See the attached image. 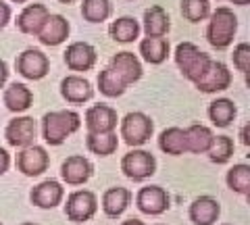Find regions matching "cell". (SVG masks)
Segmentation results:
<instances>
[{"instance_id": "6da1fadb", "label": "cell", "mask_w": 250, "mask_h": 225, "mask_svg": "<svg viewBox=\"0 0 250 225\" xmlns=\"http://www.w3.org/2000/svg\"><path fill=\"white\" fill-rule=\"evenodd\" d=\"M82 127V117L80 113L71 111V108H62V111H50L46 113L40 121V131L46 144L50 146H61L65 144L69 136Z\"/></svg>"}, {"instance_id": "7a4b0ae2", "label": "cell", "mask_w": 250, "mask_h": 225, "mask_svg": "<svg viewBox=\"0 0 250 225\" xmlns=\"http://www.w3.org/2000/svg\"><path fill=\"white\" fill-rule=\"evenodd\" d=\"M238 32V17L229 6H217L208 15L207 25V42L217 50H225L233 44Z\"/></svg>"}, {"instance_id": "3957f363", "label": "cell", "mask_w": 250, "mask_h": 225, "mask_svg": "<svg viewBox=\"0 0 250 225\" xmlns=\"http://www.w3.org/2000/svg\"><path fill=\"white\" fill-rule=\"evenodd\" d=\"M119 125H121L123 142L127 146H131V148H136V146H144L154 134V121L148 117L146 113H140V111L127 113L119 121Z\"/></svg>"}, {"instance_id": "277c9868", "label": "cell", "mask_w": 250, "mask_h": 225, "mask_svg": "<svg viewBox=\"0 0 250 225\" xmlns=\"http://www.w3.org/2000/svg\"><path fill=\"white\" fill-rule=\"evenodd\" d=\"M121 171L131 182H146L156 173V157L152 152L134 148L121 159Z\"/></svg>"}, {"instance_id": "5b68a950", "label": "cell", "mask_w": 250, "mask_h": 225, "mask_svg": "<svg viewBox=\"0 0 250 225\" xmlns=\"http://www.w3.org/2000/svg\"><path fill=\"white\" fill-rule=\"evenodd\" d=\"M98 213V196L90 190H75L67 196L65 217L71 223H85Z\"/></svg>"}, {"instance_id": "8992f818", "label": "cell", "mask_w": 250, "mask_h": 225, "mask_svg": "<svg viewBox=\"0 0 250 225\" xmlns=\"http://www.w3.org/2000/svg\"><path fill=\"white\" fill-rule=\"evenodd\" d=\"M15 71L29 82L44 80L50 71V59L42 50L27 48L21 54H17V59H15Z\"/></svg>"}, {"instance_id": "52a82bcc", "label": "cell", "mask_w": 250, "mask_h": 225, "mask_svg": "<svg viewBox=\"0 0 250 225\" xmlns=\"http://www.w3.org/2000/svg\"><path fill=\"white\" fill-rule=\"evenodd\" d=\"M17 171L23 173L25 177H40L42 173L48 171L50 167V154L44 146H36L31 144L27 148H21L15 159Z\"/></svg>"}, {"instance_id": "ba28073f", "label": "cell", "mask_w": 250, "mask_h": 225, "mask_svg": "<svg viewBox=\"0 0 250 225\" xmlns=\"http://www.w3.org/2000/svg\"><path fill=\"white\" fill-rule=\"evenodd\" d=\"M38 136V121L27 115L21 117H13L4 127V138L6 144L13 148H27L34 144V140Z\"/></svg>"}, {"instance_id": "9c48e42d", "label": "cell", "mask_w": 250, "mask_h": 225, "mask_svg": "<svg viewBox=\"0 0 250 225\" xmlns=\"http://www.w3.org/2000/svg\"><path fill=\"white\" fill-rule=\"evenodd\" d=\"M136 206L140 208V213L159 217L171 208V196L161 185H144L136 194Z\"/></svg>"}, {"instance_id": "30bf717a", "label": "cell", "mask_w": 250, "mask_h": 225, "mask_svg": "<svg viewBox=\"0 0 250 225\" xmlns=\"http://www.w3.org/2000/svg\"><path fill=\"white\" fill-rule=\"evenodd\" d=\"M233 77H231V71L229 67L221 63V61H210L208 69L205 71V75L194 83L198 92L202 94H217V92H223L231 86Z\"/></svg>"}, {"instance_id": "8fae6325", "label": "cell", "mask_w": 250, "mask_h": 225, "mask_svg": "<svg viewBox=\"0 0 250 225\" xmlns=\"http://www.w3.org/2000/svg\"><path fill=\"white\" fill-rule=\"evenodd\" d=\"M85 129L88 134H113L117 129V123H119V115L113 106L108 104H92L88 111H85Z\"/></svg>"}, {"instance_id": "7c38bea8", "label": "cell", "mask_w": 250, "mask_h": 225, "mask_svg": "<svg viewBox=\"0 0 250 225\" xmlns=\"http://www.w3.org/2000/svg\"><path fill=\"white\" fill-rule=\"evenodd\" d=\"M62 61H65L69 71L83 73V71L94 69V65H96V61H98V52L88 42H73L67 46L65 54H62Z\"/></svg>"}, {"instance_id": "4fadbf2b", "label": "cell", "mask_w": 250, "mask_h": 225, "mask_svg": "<svg viewBox=\"0 0 250 225\" xmlns=\"http://www.w3.org/2000/svg\"><path fill=\"white\" fill-rule=\"evenodd\" d=\"M92 175H94V165L83 154H71L61 165V177L67 185H83L85 182H90Z\"/></svg>"}, {"instance_id": "5bb4252c", "label": "cell", "mask_w": 250, "mask_h": 225, "mask_svg": "<svg viewBox=\"0 0 250 225\" xmlns=\"http://www.w3.org/2000/svg\"><path fill=\"white\" fill-rule=\"evenodd\" d=\"M62 198H65V188H62V184L57 180H44L38 185H34L29 192L31 205L38 208H44V211L57 208L62 203Z\"/></svg>"}, {"instance_id": "9a60e30c", "label": "cell", "mask_w": 250, "mask_h": 225, "mask_svg": "<svg viewBox=\"0 0 250 225\" xmlns=\"http://www.w3.org/2000/svg\"><path fill=\"white\" fill-rule=\"evenodd\" d=\"M108 67H111L113 71L121 77V82L125 83V86H131V83H136L140 77L144 75L142 61H140L134 52H127V50L113 54Z\"/></svg>"}, {"instance_id": "2e32d148", "label": "cell", "mask_w": 250, "mask_h": 225, "mask_svg": "<svg viewBox=\"0 0 250 225\" xmlns=\"http://www.w3.org/2000/svg\"><path fill=\"white\" fill-rule=\"evenodd\" d=\"M50 17V11L48 6L42 4V2H34V4H27L19 15H17V29L25 36H38L42 32L44 23L48 21Z\"/></svg>"}, {"instance_id": "e0dca14e", "label": "cell", "mask_w": 250, "mask_h": 225, "mask_svg": "<svg viewBox=\"0 0 250 225\" xmlns=\"http://www.w3.org/2000/svg\"><path fill=\"white\" fill-rule=\"evenodd\" d=\"M61 96L69 104H85L88 100L94 98V88L85 77L73 73L61 80Z\"/></svg>"}, {"instance_id": "ac0fdd59", "label": "cell", "mask_w": 250, "mask_h": 225, "mask_svg": "<svg viewBox=\"0 0 250 225\" xmlns=\"http://www.w3.org/2000/svg\"><path fill=\"white\" fill-rule=\"evenodd\" d=\"M219 215H221V205L208 194L194 198L190 208H188V217L194 225H213L219 221Z\"/></svg>"}, {"instance_id": "d6986e66", "label": "cell", "mask_w": 250, "mask_h": 225, "mask_svg": "<svg viewBox=\"0 0 250 225\" xmlns=\"http://www.w3.org/2000/svg\"><path fill=\"white\" fill-rule=\"evenodd\" d=\"M69 32H71V25H69L67 17L50 13L48 21H46L42 27V32L38 34V40L44 46H61L62 42H67Z\"/></svg>"}, {"instance_id": "ffe728a7", "label": "cell", "mask_w": 250, "mask_h": 225, "mask_svg": "<svg viewBox=\"0 0 250 225\" xmlns=\"http://www.w3.org/2000/svg\"><path fill=\"white\" fill-rule=\"evenodd\" d=\"M129 203H131V192L127 188H123V185H113V188H108L103 194L100 206H103L106 217L117 219V217H121L125 211H127Z\"/></svg>"}, {"instance_id": "44dd1931", "label": "cell", "mask_w": 250, "mask_h": 225, "mask_svg": "<svg viewBox=\"0 0 250 225\" xmlns=\"http://www.w3.org/2000/svg\"><path fill=\"white\" fill-rule=\"evenodd\" d=\"M184 134H186V148H188V152H194V154H207L215 140L213 129L202 125V123L188 125L184 129Z\"/></svg>"}, {"instance_id": "7402d4cb", "label": "cell", "mask_w": 250, "mask_h": 225, "mask_svg": "<svg viewBox=\"0 0 250 225\" xmlns=\"http://www.w3.org/2000/svg\"><path fill=\"white\" fill-rule=\"evenodd\" d=\"M142 29L146 38H165L171 29V23H169V15L163 6L154 4L150 9L144 11V19H142Z\"/></svg>"}, {"instance_id": "603a6c76", "label": "cell", "mask_w": 250, "mask_h": 225, "mask_svg": "<svg viewBox=\"0 0 250 225\" xmlns=\"http://www.w3.org/2000/svg\"><path fill=\"white\" fill-rule=\"evenodd\" d=\"M140 32H142V25H140V21L136 17H129V15H125V17H119L111 21V25H108V36H111V40L119 42V44H131L136 42L140 38Z\"/></svg>"}, {"instance_id": "cb8c5ba5", "label": "cell", "mask_w": 250, "mask_h": 225, "mask_svg": "<svg viewBox=\"0 0 250 225\" xmlns=\"http://www.w3.org/2000/svg\"><path fill=\"white\" fill-rule=\"evenodd\" d=\"M2 100H4V106L9 108L11 113H25L27 108L34 104V92H31L25 83L15 82L9 88H4Z\"/></svg>"}, {"instance_id": "d4e9b609", "label": "cell", "mask_w": 250, "mask_h": 225, "mask_svg": "<svg viewBox=\"0 0 250 225\" xmlns=\"http://www.w3.org/2000/svg\"><path fill=\"white\" fill-rule=\"evenodd\" d=\"M140 54L146 63L150 65H163L171 54V44L167 38H144L140 42Z\"/></svg>"}, {"instance_id": "484cf974", "label": "cell", "mask_w": 250, "mask_h": 225, "mask_svg": "<svg viewBox=\"0 0 250 225\" xmlns=\"http://www.w3.org/2000/svg\"><path fill=\"white\" fill-rule=\"evenodd\" d=\"M238 115V106L229 98H217L208 104V119L215 127H229Z\"/></svg>"}, {"instance_id": "4316f807", "label": "cell", "mask_w": 250, "mask_h": 225, "mask_svg": "<svg viewBox=\"0 0 250 225\" xmlns=\"http://www.w3.org/2000/svg\"><path fill=\"white\" fill-rule=\"evenodd\" d=\"M159 148L169 157H179L188 152L186 148V134L182 127H167L159 134Z\"/></svg>"}, {"instance_id": "83f0119b", "label": "cell", "mask_w": 250, "mask_h": 225, "mask_svg": "<svg viewBox=\"0 0 250 225\" xmlns=\"http://www.w3.org/2000/svg\"><path fill=\"white\" fill-rule=\"evenodd\" d=\"M85 148L96 157H111L119 148V138L113 134H88L85 136Z\"/></svg>"}, {"instance_id": "f1b7e54d", "label": "cell", "mask_w": 250, "mask_h": 225, "mask_svg": "<svg viewBox=\"0 0 250 225\" xmlns=\"http://www.w3.org/2000/svg\"><path fill=\"white\" fill-rule=\"evenodd\" d=\"M225 184L231 192L240 194V196H250V167L246 163L233 165L225 175Z\"/></svg>"}, {"instance_id": "f546056e", "label": "cell", "mask_w": 250, "mask_h": 225, "mask_svg": "<svg viewBox=\"0 0 250 225\" xmlns=\"http://www.w3.org/2000/svg\"><path fill=\"white\" fill-rule=\"evenodd\" d=\"M96 86L100 90V94L106 96V98H117V96H123L127 86L121 82V77L117 75L111 67H104L103 71L98 73V80H96Z\"/></svg>"}, {"instance_id": "4dcf8cb0", "label": "cell", "mask_w": 250, "mask_h": 225, "mask_svg": "<svg viewBox=\"0 0 250 225\" xmlns=\"http://www.w3.org/2000/svg\"><path fill=\"white\" fill-rule=\"evenodd\" d=\"M111 0H83L82 2V17L88 23H103L111 17Z\"/></svg>"}, {"instance_id": "1f68e13d", "label": "cell", "mask_w": 250, "mask_h": 225, "mask_svg": "<svg viewBox=\"0 0 250 225\" xmlns=\"http://www.w3.org/2000/svg\"><path fill=\"white\" fill-rule=\"evenodd\" d=\"M233 150H236V144L229 136H217L208 150V159L215 165H228L233 157Z\"/></svg>"}, {"instance_id": "d6a6232c", "label": "cell", "mask_w": 250, "mask_h": 225, "mask_svg": "<svg viewBox=\"0 0 250 225\" xmlns=\"http://www.w3.org/2000/svg\"><path fill=\"white\" fill-rule=\"evenodd\" d=\"M182 15L186 21L200 23V21L208 19L210 2L208 0H182Z\"/></svg>"}, {"instance_id": "836d02e7", "label": "cell", "mask_w": 250, "mask_h": 225, "mask_svg": "<svg viewBox=\"0 0 250 225\" xmlns=\"http://www.w3.org/2000/svg\"><path fill=\"white\" fill-rule=\"evenodd\" d=\"M202 50L198 48L194 42H182V44H177V48H175V65H177V69L182 73H186L188 69H190L192 65H194V61L198 59V54H200Z\"/></svg>"}, {"instance_id": "e575fe53", "label": "cell", "mask_w": 250, "mask_h": 225, "mask_svg": "<svg viewBox=\"0 0 250 225\" xmlns=\"http://www.w3.org/2000/svg\"><path fill=\"white\" fill-rule=\"evenodd\" d=\"M210 61H213V59H210L207 52H200V54H198V59L194 61V65H192L190 69H188L186 73H182V75L186 77L188 82L196 83V82L200 80V77L205 75V71H207V69H208V65H210Z\"/></svg>"}, {"instance_id": "d590c367", "label": "cell", "mask_w": 250, "mask_h": 225, "mask_svg": "<svg viewBox=\"0 0 250 225\" xmlns=\"http://www.w3.org/2000/svg\"><path fill=\"white\" fill-rule=\"evenodd\" d=\"M231 61H233V67H236L240 73H248V67H250V44L248 42H240L236 48H233Z\"/></svg>"}, {"instance_id": "8d00e7d4", "label": "cell", "mask_w": 250, "mask_h": 225, "mask_svg": "<svg viewBox=\"0 0 250 225\" xmlns=\"http://www.w3.org/2000/svg\"><path fill=\"white\" fill-rule=\"evenodd\" d=\"M11 17H13V11H11V6L6 4V2H2V0H0V29H4L6 25H9Z\"/></svg>"}, {"instance_id": "74e56055", "label": "cell", "mask_w": 250, "mask_h": 225, "mask_svg": "<svg viewBox=\"0 0 250 225\" xmlns=\"http://www.w3.org/2000/svg\"><path fill=\"white\" fill-rule=\"evenodd\" d=\"M9 167H11V154L6 148L0 146V175H4L6 171H9Z\"/></svg>"}, {"instance_id": "f35d334b", "label": "cell", "mask_w": 250, "mask_h": 225, "mask_svg": "<svg viewBox=\"0 0 250 225\" xmlns=\"http://www.w3.org/2000/svg\"><path fill=\"white\" fill-rule=\"evenodd\" d=\"M9 65L4 63L2 59H0V88H4V83H6V80H9Z\"/></svg>"}, {"instance_id": "ab89813d", "label": "cell", "mask_w": 250, "mask_h": 225, "mask_svg": "<svg viewBox=\"0 0 250 225\" xmlns=\"http://www.w3.org/2000/svg\"><path fill=\"white\" fill-rule=\"evenodd\" d=\"M240 142L244 146H250V123H246V125L240 129Z\"/></svg>"}, {"instance_id": "60d3db41", "label": "cell", "mask_w": 250, "mask_h": 225, "mask_svg": "<svg viewBox=\"0 0 250 225\" xmlns=\"http://www.w3.org/2000/svg\"><path fill=\"white\" fill-rule=\"evenodd\" d=\"M121 225H146V223L140 221V219H127V221H123Z\"/></svg>"}, {"instance_id": "b9f144b4", "label": "cell", "mask_w": 250, "mask_h": 225, "mask_svg": "<svg viewBox=\"0 0 250 225\" xmlns=\"http://www.w3.org/2000/svg\"><path fill=\"white\" fill-rule=\"evenodd\" d=\"M229 2L236 6H246V4H250V0H229Z\"/></svg>"}, {"instance_id": "7bdbcfd3", "label": "cell", "mask_w": 250, "mask_h": 225, "mask_svg": "<svg viewBox=\"0 0 250 225\" xmlns=\"http://www.w3.org/2000/svg\"><path fill=\"white\" fill-rule=\"evenodd\" d=\"M57 2H61V4H73V2H77V0H57Z\"/></svg>"}, {"instance_id": "ee69618b", "label": "cell", "mask_w": 250, "mask_h": 225, "mask_svg": "<svg viewBox=\"0 0 250 225\" xmlns=\"http://www.w3.org/2000/svg\"><path fill=\"white\" fill-rule=\"evenodd\" d=\"M11 2H15V4H27L29 0H11Z\"/></svg>"}, {"instance_id": "f6af8a7d", "label": "cell", "mask_w": 250, "mask_h": 225, "mask_svg": "<svg viewBox=\"0 0 250 225\" xmlns=\"http://www.w3.org/2000/svg\"><path fill=\"white\" fill-rule=\"evenodd\" d=\"M19 225H40V223H31V221H25V223H19Z\"/></svg>"}, {"instance_id": "bcb514c9", "label": "cell", "mask_w": 250, "mask_h": 225, "mask_svg": "<svg viewBox=\"0 0 250 225\" xmlns=\"http://www.w3.org/2000/svg\"><path fill=\"white\" fill-rule=\"evenodd\" d=\"M154 225H165V223H154Z\"/></svg>"}, {"instance_id": "7dc6e473", "label": "cell", "mask_w": 250, "mask_h": 225, "mask_svg": "<svg viewBox=\"0 0 250 225\" xmlns=\"http://www.w3.org/2000/svg\"><path fill=\"white\" fill-rule=\"evenodd\" d=\"M221 225H231V223H221Z\"/></svg>"}, {"instance_id": "c3c4849f", "label": "cell", "mask_w": 250, "mask_h": 225, "mask_svg": "<svg viewBox=\"0 0 250 225\" xmlns=\"http://www.w3.org/2000/svg\"><path fill=\"white\" fill-rule=\"evenodd\" d=\"M127 2H134V0H127Z\"/></svg>"}, {"instance_id": "681fc988", "label": "cell", "mask_w": 250, "mask_h": 225, "mask_svg": "<svg viewBox=\"0 0 250 225\" xmlns=\"http://www.w3.org/2000/svg\"><path fill=\"white\" fill-rule=\"evenodd\" d=\"M0 225H2V223H0Z\"/></svg>"}]
</instances>
